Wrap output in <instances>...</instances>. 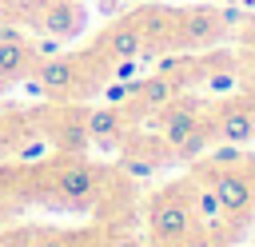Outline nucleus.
<instances>
[{
  "label": "nucleus",
  "instance_id": "5701e85b",
  "mask_svg": "<svg viewBox=\"0 0 255 247\" xmlns=\"http://www.w3.org/2000/svg\"><path fill=\"white\" fill-rule=\"evenodd\" d=\"M36 247H64V239H40Z\"/></svg>",
  "mask_w": 255,
  "mask_h": 247
},
{
  "label": "nucleus",
  "instance_id": "20e7f679",
  "mask_svg": "<svg viewBox=\"0 0 255 247\" xmlns=\"http://www.w3.org/2000/svg\"><path fill=\"white\" fill-rule=\"evenodd\" d=\"M56 187H60V195H64V199H72V203H88V199H92V191H96V175H92V167L72 163V167H64V171H60Z\"/></svg>",
  "mask_w": 255,
  "mask_h": 247
},
{
  "label": "nucleus",
  "instance_id": "b1692460",
  "mask_svg": "<svg viewBox=\"0 0 255 247\" xmlns=\"http://www.w3.org/2000/svg\"><path fill=\"white\" fill-rule=\"evenodd\" d=\"M116 247H139V243H131V239H120V243H116Z\"/></svg>",
  "mask_w": 255,
  "mask_h": 247
},
{
  "label": "nucleus",
  "instance_id": "423d86ee",
  "mask_svg": "<svg viewBox=\"0 0 255 247\" xmlns=\"http://www.w3.org/2000/svg\"><path fill=\"white\" fill-rule=\"evenodd\" d=\"M28 56H32V48H28L16 32H0V80L20 76L24 64H28Z\"/></svg>",
  "mask_w": 255,
  "mask_h": 247
},
{
  "label": "nucleus",
  "instance_id": "f8f14e48",
  "mask_svg": "<svg viewBox=\"0 0 255 247\" xmlns=\"http://www.w3.org/2000/svg\"><path fill=\"white\" fill-rule=\"evenodd\" d=\"M187 32H191L195 40L215 36V16H207V12H191V16H187Z\"/></svg>",
  "mask_w": 255,
  "mask_h": 247
},
{
  "label": "nucleus",
  "instance_id": "9d476101",
  "mask_svg": "<svg viewBox=\"0 0 255 247\" xmlns=\"http://www.w3.org/2000/svg\"><path fill=\"white\" fill-rule=\"evenodd\" d=\"M139 92H143V104H147V108H159V104H167V100L175 96V84H171L167 76H155V80H147Z\"/></svg>",
  "mask_w": 255,
  "mask_h": 247
},
{
  "label": "nucleus",
  "instance_id": "a211bd4d",
  "mask_svg": "<svg viewBox=\"0 0 255 247\" xmlns=\"http://www.w3.org/2000/svg\"><path fill=\"white\" fill-rule=\"evenodd\" d=\"M231 84H235V80H231L227 72H215V76H207V88H211V92H231Z\"/></svg>",
  "mask_w": 255,
  "mask_h": 247
},
{
  "label": "nucleus",
  "instance_id": "ddd939ff",
  "mask_svg": "<svg viewBox=\"0 0 255 247\" xmlns=\"http://www.w3.org/2000/svg\"><path fill=\"white\" fill-rule=\"evenodd\" d=\"M195 207H199V219H207V223H211V219L219 215V199H215V191H211V187H203V191L195 195Z\"/></svg>",
  "mask_w": 255,
  "mask_h": 247
},
{
  "label": "nucleus",
  "instance_id": "f257e3e1",
  "mask_svg": "<svg viewBox=\"0 0 255 247\" xmlns=\"http://www.w3.org/2000/svg\"><path fill=\"white\" fill-rule=\"evenodd\" d=\"M84 8L80 4H72V0H56V4H48V12L40 16V28L48 32V36H80L84 32Z\"/></svg>",
  "mask_w": 255,
  "mask_h": 247
},
{
  "label": "nucleus",
  "instance_id": "f3484780",
  "mask_svg": "<svg viewBox=\"0 0 255 247\" xmlns=\"http://www.w3.org/2000/svg\"><path fill=\"white\" fill-rule=\"evenodd\" d=\"M0 247H32V235H28V231H8V235L0 239Z\"/></svg>",
  "mask_w": 255,
  "mask_h": 247
},
{
  "label": "nucleus",
  "instance_id": "0eeeda50",
  "mask_svg": "<svg viewBox=\"0 0 255 247\" xmlns=\"http://www.w3.org/2000/svg\"><path fill=\"white\" fill-rule=\"evenodd\" d=\"M219 135H223L227 143H247V139L255 135L251 112H247V108H227V112L219 116Z\"/></svg>",
  "mask_w": 255,
  "mask_h": 247
},
{
  "label": "nucleus",
  "instance_id": "aec40b11",
  "mask_svg": "<svg viewBox=\"0 0 255 247\" xmlns=\"http://www.w3.org/2000/svg\"><path fill=\"white\" fill-rule=\"evenodd\" d=\"M124 171H128V175H151V163H139V159H124Z\"/></svg>",
  "mask_w": 255,
  "mask_h": 247
},
{
  "label": "nucleus",
  "instance_id": "2eb2a0df",
  "mask_svg": "<svg viewBox=\"0 0 255 247\" xmlns=\"http://www.w3.org/2000/svg\"><path fill=\"white\" fill-rule=\"evenodd\" d=\"M195 151H203V131H199V127H195V131H191V135L179 143V155H183V159H191Z\"/></svg>",
  "mask_w": 255,
  "mask_h": 247
},
{
  "label": "nucleus",
  "instance_id": "bb28decb",
  "mask_svg": "<svg viewBox=\"0 0 255 247\" xmlns=\"http://www.w3.org/2000/svg\"><path fill=\"white\" fill-rule=\"evenodd\" d=\"M251 120H255V112H251Z\"/></svg>",
  "mask_w": 255,
  "mask_h": 247
},
{
  "label": "nucleus",
  "instance_id": "4be33fe9",
  "mask_svg": "<svg viewBox=\"0 0 255 247\" xmlns=\"http://www.w3.org/2000/svg\"><path fill=\"white\" fill-rule=\"evenodd\" d=\"M183 247H215V243H211V239H203V235H199V239H187V243H183Z\"/></svg>",
  "mask_w": 255,
  "mask_h": 247
},
{
  "label": "nucleus",
  "instance_id": "6ab92c4d",
  "mask_svg": "<svg viewBox=\"0 0 255 247\" xmlns=\"http://www.w3.org/2000/svg\"><path fill=\"white\" fill-rule=\"evenodd\" d=\"M211 159H215V163H235V159H239V147H235V143H223Z\"/></svg>",
  "mask_w": 255,
  "mask_h": 247
},
{
  "label": "nucleus",
  "instance_id": "393cba45",
  "mask_svg": "<svg viewBox=\"0 0 255 247\" xmlns=\"http://www.w3.org/2000/svg\"><path fill=\"white\" fill-rule=\"evenodd\" d=\"M0 215H4V199H0Z\"/></svg>",
  "mask_w": 255,
  "mask_h": 247
},
{
  "label": "nucleus",
  "instance_id": "a878e982",
  "mask_svg": "<svg viewBox=\"0 0 255 247\" xmlns=\"http://www.w3.org/2000/svg\"><path fill=\"white\" fill-rule=\"evenodd\" d=\"M0 4H12V0H0Z\"/></svg>",
  "mask_w": 255,
  "mask_h": 247
},
{
  "label": "nucleus",
  "instance_id": "6e6552de",
  "mask_svg": "<svg viewBox=\"0 0 255 247\" xmlns=\"http://www.w3.org/2000/svg\"><path fill=\"white\" fill-rule=\"evenodd\" d=\"M139 48H143V36H139V28H131V24H124V28H116V32H108V52H112L116 60H128V56H139Z\"/></svg>",
  "mask_w": 255,
  "mask_h": 247
},
{
  "label": "nucleus",
  "instance_id": "dca6fc26",
  "mask_svg": "<svg viewBox=\"0 0 255 247\" xmlns=\"http://www.w3.org/2000/svg\"><path fill=\"white\" fill-rule=\"evenodd\" d=\"M131 92H139V88H135V84H112V88H108V104H120V100H128Z\"/></svg>",
  "mask_w": 255,
  "mask_h": 247
},
{
  "label": "nucleus",
  "instance_id": "39448f33",
  "mask_svg": "<svg viewBox=\"0 0 255 247\" xmlns=\"http://www.w3.org/2000/svg\"><path fill=\"white\" fill-rule=\"evenodd\" d=\"M36 80L44 84V92H68L76 84V64L68 56H48L36 72Z\"/></svg>",
  "mask_w": 255,
  "mask_h": 247
},
{
  "label": "nucleus",
  "instance_id": "1a4fd4ad",
  "mask_svg": "<svg viewBox=\"0 0 255 247\" xmlns=\"http://www.w3.org/2000/svg\"><path fill=\"white\" fill-rule=\"evenodd\" d=\"M191 131H195V112H191V108H179V112H171V116H167L163 135H167V143H171V147H179Z\"/></svg>",
  "mask_w": 255,
  "mask_h": 247
},
{
  "label": "nucleus",
  "instance_id": "7ed1b4c3",
  "mask_svg": "<svg viewBox=\"0 0 255 247\" xmlns=\"http://www.w3.org/2000/svg\"><path fill=\"white\" fill-rule=\"evenodd\" d=\"M187 227H191V211H187L183 203H159L155 215H151V231H155V239H163V243L183 239Z\"/></svg>",
  "mask_w": 255,
  "mask_h": 247
},
{
  "label": "nucleus",
  "instance_id": "f03ea898",
  "mask_svg": "<svg viewBox=\"0 0 255 247\" xmlns=\"http://www.w3.org/2000/svg\"><path fill=\"white\" fill-rule=\"evenodd\" d=\"M211 191H215V199H219V211H231V215L251 203V179L239 175V171H223V175L211 183Z\"/></svg>",
  "mask_w": 255,
  "mask_h": 247
},
{
  "label": "nucleus",
  "instance_id": "4468645a",
  "mask_svg": "<svg viewBox=\"0 0 255 247\" xmlns=\"http://www.w3.org/2000/svg\"><path fill=\"white\" fill-rule=\"evenodd\" d=\"M44 151H48V143H44V139H32V143H24V147L16 151V159H20V163H40Z\"/></svg>",
  "mask_w": 255,
  "mask_h": 247
},
{
  "label": "nucleus",
  "instance_id": "412c9836",
  "mask_svg": "<svg viewBox=\"0 0 255 247\" xmlns=\"http://www.w3.org/2000/svg\"><path fill=\"white\" fill-rule=\"evenodd\" d=\"M131 72H135V56H128V60H124V64L116 68V76H120V80H128Z\"/></svg>",
  "mask_w": 255,
  "mask_h": 247
},
{
  "label": "nucleus",
  "instance_id": "9b49d317",
  "mask_svg": "<svg viewBox=\"0 0 255 247\" xmlns=\"http://www.w3.org/2000/svg\"><path fill=\"white\" fill-rule=\"evenodd\" d=\"M116 127H120V116H116L112 108H104V112H92V116H88V131H92L96 139H112V135H116Z\"/></svg>",
  "mask_w": 255,
  "mask_h": 247
}]
</instances>
